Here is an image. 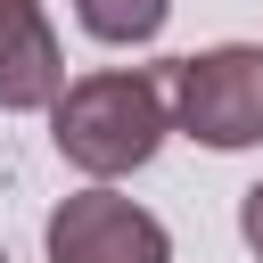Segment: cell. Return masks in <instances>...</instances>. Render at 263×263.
Segmentation results:
<instances>
[{"label": "cell", "mask_w": 263, "mask_h": 263, "mask_svg": "<svg viewBox=\"0 0 263 263\" xmlns=\"http://www.w3.org/2000/svg\"><path fill=\"white\" fill-rule=\"evenodd\" d=\"M173 132V66H99L49 99V140L82 181L140 173Z\"/></svg>", "instance_id": "6da1fadb"}, {"label": "cell", "mask_w": 263, "mask_h": 263, "mask_svg": "<svg viewBox=\"0 0 263 263\" xmlns=\"http://www.w3.org/2000/svg\"><path fill=\"white\" fill-rule=\"evenodd\" d=\"M173 132H189L197 148H263V49L255 41H222L197 58H173Z\"/></svg>", "instance_id": "7a4b0ae2"}, {"label": "cell", "mask_w": 263, "mask_h": 263, "mask_svg": "<svg viewBox=\"0 0 263 263\" xmlns=\"http://www.w3.org/2000/svg\"><path fill=\"white\" fill-rule=\"evenodd\" d=\"M41 247H49V263H173V230L140 197H123L115 181H90V189L58 197Z\"/></svg>", "instance_id": "3957f363"}, {"label": "cell", "mask_w": 263, "mask_h": 263, "mask_svg": "<svg viewBox=\"0 0 263 263\" xmlns=\"http://www.w3.org/2000/svg\"><path fill=\"white\" fill-rule=\"evenodd\" d=\"M66 90V49L41 0H0V115H33Z\"/></svg>", "instance_id": "277c9868"}, {"label": "cell", "mask_w": 263, "mask_h": 263, "mask_svg": "<svg viewBox=\"0 0 263 263\" xmlns=\"http://www.w3.org/2000/svg\"><path fill=\"white\" fill-rule=\"evenodd\" d=\"M164 16H173V0H74V25L107 49H148L164 33Z\"/></svg>", "instance_id": "5b68a950"}, {"label": "cell", "mask_w": 263, "mask_h": 263, "mask_svg": "<svg viewBox=\"0 0 263 263\" xmlns=\"http://www.w3.org/2000/svg\"><path fill=\"white\" fill-rule=\"evenodd\" d=\"M238 238H247V255L263 263V181H255V189L238 197Z\"/></svg>", "instance_id": "8992f818"}, {"label": "cell", "mask_w": 263, "mask_h": 263, "mask_svg": "<svg viewBox=\"0 0 263 263\" xmlns=\"http://www.w3.org/2000/svg\"><path fill=\"white\" fill-rule=\"evenodd\" d=\"M0 263H8V255H0Z\"/></svg>", "instance_id": "52a82bcc"}]
</instances>
